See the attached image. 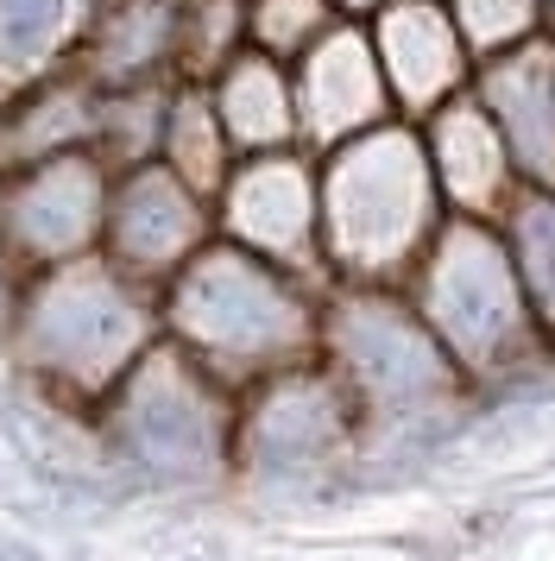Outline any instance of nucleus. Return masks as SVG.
<instances>
[{"mask_svg":"<svg viewBox=\"0 0 555 561\" xmlns=\"http://www.w3.org/2000/svg\"><path fill=\"white\" fill-rule=\"evenodd\" d=\"M95 95L101 82H89L76 64H57L45 77L7 89L0 95V164L89 146L95 139Z\"/></svg>","mask_w":555,"mask_h":561,"instance_id":"nucleus-17","label":"nucleus"},{"mask_svg":"<svg viewBox=\"0 0 555 561\" xmlns=\"http://www.w3.org/2000/svg\"><path fill=\"white\" fill-rule=\"evenodd\" d=\"M366 416L322 359L252 379L234 410V492L247 499H328L360 480Z\"/></svg>","mask_w":555,"mask_h":561,"instance_id":"nucleus-7","label":"nucleus"},{"mask_svg":"<svg viewBox=\"0 0 555 561\" xmlns=\"http://www.w3.org/2000/svg\"><path fill=\"white\" fill-rule=\"evenodd\" d=\"M410 304L429 316V329L442 334V347L454 354V366L467 373L474 398L524 385L530 373L555 366L550 341L530 316L524 278L511 265L499 221L479 215H449L435 240L423 247V259L410 265Z\"/></svg>","mask_w":555,"mask_h":561,"instance_id":"nucleus-6","label":"nucleus"},{"mask_svg":"<svg viewBox=\"0 0 555 561\" xmlns=\"http://www.w3.org/2000/svg\"><path fill=\"white\" fill-rule=\"evenodd\" d=\"M89 0H0V95L70 64Z\"/></svg>","mask_w":555,"mask_h":561,"instance_id":"nucleus-18","label":"nucleus"},{"mask_svg":"<svg viewBox=\"0 0 555 561\" xmlns=\"http://www.w3.org/2000/svg\"><path fill=\"white\" fill-rule=\"evenodd\" d=\"M234 51H247V0H183V13H177V77L208 82Z\"/></svg>","mask_w":555,"mask_h":561,"instance_id":"nucleus-22","label":"nucleus"},{"mask_svg":"<svg viewBox=\"0 0 555 561\" xmlns=\"http://www.w3.org/2000/svg\"><path fill=\"white\" fill-rule=\"evenodd\" d=\"M215 233L234 247L322 272V178L309 146H278V152H240L234 171L215 190ZM328 278V272H322Z\"/></svg>","mask_w":555,"mask_h":561,"instance_id":"nucleus-9","label":"nucleus"},{"mask_svg":"<svg viewBox=\"0 0 555 561\" xmlns=\"http://www.w3.org/2000/svg\"><path fill=\"white\" fill-rule=\"evenodd\" d=\"M291 82H297V133L309 152H328L398 114L366 20H335L309 51L291 57Z\"/></svg>","mask_w":555,"mask_h":561,"instance_id":"nucleus-11","label":"nucleus"},{"mask_svg":"<svg viewBox=\"0 0 555 561\" xmlns=\"http://www.w3.org/2000/svg\"><path fill=\"white\" fill-rule=\"evenodd\" d=\"M158 158L171 164L183 183H196L202 196H215L222 178L234 171V139H227L222 114L208 102V82L177 77L171 82V107H165V139H158Z\"/></svg>","mask_w":555,"mask_h":561,"instance_id":"nucleus-19","label":"nucleus"},{"mask_svg":"<svg viewBox=\"0 0 555 561\" xmlns=\"http://www.w3.org/2000/svg\"><path fill=\"white\" fill-rule=\"evenodd\" d=\"M234 410L240 391L158 334L95 404V430L126 492L222 499L234 492Z\"/></svg>","mask_w":555,"mask_h":561,"instance_id":"nucleus-4","label":"nucleus"},{"mask_svg":"<svg viewBox=\"0 0 555 561\" xmlns=\"http://www.w3.org/2000/svg\"><path fill=\"white\" fill-rule=\"evenodd\" d=\"M449 13L461 20V32H467L474 57L511 51V45H524V38H536V32H543L536 0H449Z\"/></svg>","mask_w":555,"mask_h":561,"instance_id":"nucleus-24","label":"nucleus"},{"mask_svg":"<svg viewBox=\"0 0 555 561\" xmlns=\"http://www.w3.org/2000/svg\"><path fill=\"white\" fill-rule=\"evenodd\" d=\"M316 359L341 379L353 410L366 416V448L417 442V435L449 430L467 404H479L467 373L454 366L442 334L410 304L404 284H348L328 278L322 290V334Z\"/></svg>","mask_w":555,"mask_h":561,"instance_id":"nucleus-3","label":"nucleus"},{"mask_svg":"<svg viewBox=\"0 0 555 561\" xmlns=\"http://www.w3.org/2000/svg\"><path fill=\"white\" fill-rule=\"evenodd\" d=\"M177 13L183 0H101L76 32L70 64L101 89L177 82Z\"/></svg>","mask_w":555,"mask_h":561,"instance_id":"nucleus-15","label":"nucleus"},{"mask_svg":"<svg viewBox=\"0 0 555 561\" xmlns=\"http://www.w3.org/2000/svg\"><path fill=\"white\" fill-rule=\"evenodd\" d=\"M378 7H385V0H335V13H341V20H373Z\"/></svg>","mask_w":555,"mask_h":561,"instance_id":"nucleus-25","label":"nucleus"},{"mask_svg":"<svg viewBox=\"0 0 555 561\" xmlns=\"http://www.w3.org/2000/svg\"><path fill=\"white\" fill-rule=\"evenodd\" d=\"M366 32H373L378 70L392 82V107L404 121H423L442 102L474 89L479 57L461 20L449 13V0H385L366 20Z\"/></svg>","mask_w":555,"mask_h":561,"instance_id":"nucleus-12","label":"nucleus"},{"mask_svg":"<svg viewBox=\"0 0 555 561\" xmlns=\"http://www.w3.org/2000/svg\"><path fill=\"white\" fill-rule=\"evenodd\" d=\"M158 290L114 259L82 253L7 284L0 347L20 385L95 410L121 373L158 341Z\"/></svg>","mask_w":555,"mask_h":561,"instance_id":"nucleus-1","label":"nucleus"},{"mask_svg":"<svg viewBox=\"0 0 555 561\" xmlns=\"http://www.w3.org/2000/svg\"><path fill=\"white\" fill-rule=\"evenodd\" d=\"M208 102L222 114L234 152H278V146H303L297 133V82H291V64L272 51H234L208 77Z\"/></svg>","mask_w":555,"mask_h":561,"instance_id":"nucleus-16","label":"nucleus"},{"mask_svg":"<svg viewBox=\"0 0 555 561\" xmlns=\"http://www.w3.org/2000/svg\"><path fill=\"white\" fill-rule=\"evenodd\" d=\"M322 290V272L278 265V259L215 233L202 253H190L158 284V329L171 347L202 359L215 379L247 391L252 379H265L278 366L316 359Z\"/></svg>","mask_w":555,"mask_h":561,"instance_id":"nucleus-2","label":"nucleus"},{"mask_svg":"<svg viewBox=\"0 0 555 561\" xmlns=\"http://www.w3.org/2000/svg\"><path fill=\"white\" fill-rule=\"evenodd\" d=\"M499 228L505 247H511V265L524 278L530 316H536V329L555 354V190H518L511 208L499 215Z\"/></svg>","mask_w":555,"mask_h":561,"instance_id":"nucleus-20","label":"nucleus"},{"mask_svg":"<svg viewBox=\"0 0 555 561\" xmlns=\"http://www.w3.org/2000/svg\"><path fill=\"white\" fill-rule=\"evenodd\" d=\"M165 107H171V82H121V89H101L95 95V146L114 171L158 158L165 139Z\"/></svg>","mask_w":555,"mask_h":561,"instance_id":"nucleus-21","label":"nucleus"},{"mask_svg":"<svg viewBox=\"0 0 555 561\" xmlns=\"http://www.w3.org/2000/svg\"><path fill=\"white\" fill-rule=\"evenodd\" d=\"M536 13H543V38H555V0H536Z\"/></svg>","mask_w":555,"mask_h":561,"instance_id":"nucleus-26","label":"nucleus"},{"mask_svg":"<svg viewBox=\"0 0 555 561\" xmlns=\"http://www.w3.org/2000/svg\"><path fill=\"white\" fill-rule=\"evenodd\" d=\"M474 95L499 121L524 190H555V38H524L474 64Z\"/></svg>","mask_w":555,"mask_h":561,"instance_id":"nucleus-14","label":"nucleus"},{"mask_svg":"<svg viewBox=\"0 0 555 561\" xmlns=\"http://www.w3.org/2000/svg\"><path fill=\"white\" fill-rule=\"evenodd\" d=\"M215 240V196L183 183L165 158L121 164L107 183V221H101V253L121 272L146 278L151 290L171 278L190 253Z\"/></svg>","mask_w":555,"mask_h":561,"instance_id":"nucleus-10","label":"nucleus"},{"mask_svg":"<svg viewBox=\"0 0 555 561\" xmlns=\"http://www.w3.org/2000/svg\"><path fill=\"white\" fill-rule=\"evenodd\" d=\"M417 127H423L429 171H435V190H442L449 215L499 221L505 208H511V196L524 190V178H518V158L505 146L499 121L486 114V102L467 89V95L442 102L435 114H423Z\"/></svg>","mask_w":555,"mask_h":561,"instance_id":"nucleus-13","label":"nucleus"},{"mask_svg":"<svg viewBox=\"0 0 555 561\" xmlns=\"http://www.w3.org/2000/svg\"><path fill=\"white\" fill-rule=\"evenodd\" d=\"M114 164L95 146L0 164V290L101 247Z\"/></svg>","mask_w":555,"mask_h":561,"instance_id":"nucleus-8","label":"nucleus"},{"mask_svg":"<svg viewBox=\"0 0 555 561\" xmlns=\"http://www.w3.org/2000/svg\"><path fill=\"white\" fill-rule=\"evenodd\" d=\"M335 0H247V45L272 57H303L328 26H335Z\"/></svg>","mask_w":555,"mask_h":561,"instance_id":"nucleus-23","label":"nucleus"},{"mask_svg":"<svg viewBox=\"0 0 555 561\" xmlns=\"http://www.w3.org/2000/svg\"><path fill=\"white\" fill-rule=\"evenodd\" d=\"M322 178V272L348 284H404L423 259L449 203L429 171L417 121H378L341 146L316 152Z\"/></svg>","mask_w":555,"mask_h":561,"instance_id":"nucleus-5","label":"nucleus"}]
</instances>
